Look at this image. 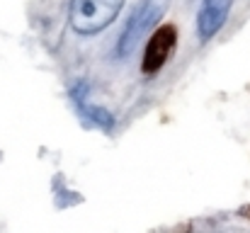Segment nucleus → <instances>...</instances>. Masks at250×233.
I'll list each match as a JSON object with an SVG mask.
<instances>
[{
  "instance_id": "4",
  "label": "nucleus",
  "mask_w": 250,
  "mask_h": 233,
  "mask_svg": "<svg viewBox=\"0 0 250 233\" xmlns=\"http://www.w3.org/2000/svg\"><path fill=\"white\" fill-rule=\"evenodd\" d=\"M233 0H202L199 15H197V29L202 39H211L226 22L229 10Z\"/></svg>"
},
{
  "instance_id": "5",
  "label": "nucleus",
  "mask_w": 250,
  "mask_h": 233,
  "mask_svg": "<svg viewBox=\"0 0 250 233\" xmlns=\"http://www.w3.org/2000/svg\"><path fill=\"white\" fill-rule=\"evenodd\" d=\"M73 100H76V105L81 107V112H83L85 117H90L95 124H100V127H104V129L114 124V119H112V114H109V112H104V109H100V107H95V105H87V102H85V83L76 85V90H73Z\"/></svg>"
},
{
  "instance_id": "1",
  "label": "nucleus",
  "mask_w": 250,
  "mask_h": 233,
  "mask_svg": "<svg viewBox=\"0 0 250 233\" xmlns=\"http://www.w3.org/2000/svg\"><path fill=\"white\" fill-rule=\"evenodd\" d=\"M124 0H71V27L78 34H97L114 22Z\"/></svg>"
},
{
  "instance_id": "2",
  "label": "nucleus",
  "mask_w": 250,
  "mask_h": 233,
  "mask_svg": "<svg viewBox=\"0 0 250 233\" xmlns=\"http://www.w3.org/2000/svg\"><path fill=\"white\" fill-rule=\"evenodd\" d=\"M161 5L156 0H141L131 15H129V22L124 24V32L119 37V44H117V54L124 59V56H131L134 49L141 44V39L148 34V29L156 24V20L161 17Z\"/></svg>"
},
{
  "instance_id": "3",
  "label": "nucleus",
  "mask_w": 250,
  "mask_h": 233,
  "mask_svg": "<svg viewBox=\"0 0 250 233\" xmlns=\"http://www.w3.org/2000/svg\"><path fill=\"white\" fill-rule=\"evenodd\" d=\"M175 27L172 24H163L153 32V37L148 39L146 54H144V73H156L163 68L172 49H175Z\"/></svg>"
}]
</instances>
